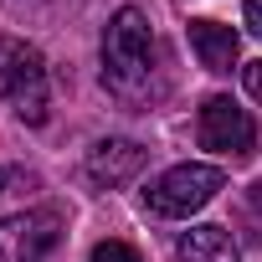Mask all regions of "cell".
I'll list each match as a JSON object with an SVG mask.
<instances>
[{"label":"cell","mask_w":262,"mask_h":262,"mask_svg":"<svg viewBox=\"0 0 262 262\" xmlns=\"http://www.w3.org/2000/svg\"><path fill=\"white\" fill-rule=\"evenodd\" d=\"M190 52L201 57L206 72H231L242 57V36L221 21H190Z\"/></svg>","instance_id":"52a82bcc"},{"label":"cell","mask_w":262,"mask_h":262,"mask_svg":"<svg viewBox=\"0 0 262 262\" xmlns=\"http://www.w3.org/2000/svg\"><path fill=\"white\" fill-rule=\"evenodd\" d=\"M6 180H11V170H0V195H6Z\"/></svg>","instance_id":"7c38bea8"},{"label":"cell","mask_w":262,"mask_h":262,"mask_svg":"<svg viewBox=\"0 0 262 262\" xmlns=\"http://www.w3.org/2000/svg\"><path fill=\"white\" fill-rule=\"evenodd\" d=\"M62 242V211L36 206L0 221V262H47V252Z\"/></svg>","instance_id":"5b68a950"},{"label":"cell","mask_w":262,"mask_h":262,"mask_svg":"<svg viewBox=\"0 0 262 262\" xmlns=\"http://www.w3.org/2000/svg\"><path fill=\"white\" fill-rule=\"evenodd\" d=\"M221 185H226V175H221L216 165H175V170H165V175L144 190V201H149L155 216H190V211H201L206 201H216Z\"/></svg>","instance_id":"3957f363"},{"label":"cell","mask_w":262,"mask_h":262,"mask_svg":"<svg viewBox=\"0 0 262 262\" xmlns=\"http://www.w3.org/2000/svg\"><path fill=\"white\" fill-rule=\"evenodd\" d=\"M175 257L180 262H242V252H236L226 226H190V231H180Z\"/></svg>","instance_id":"ba28073f"},{"label":"cell","mask_w":262,"mask_h":262,"mask_svg":"<svg viewBox=\"0 0 262 262\" xmlns=\"http://www.w3.org/2000/svg\"><path fill=\"white\" fill-rule=\"evenodd\" d=\"M242 82H247V93H252V98H257V103H262V57H257V62H247V67H242Z\"/></svg>","instance_id":"30bf717a"},{"label":"cell","mask_w":262,"mask_h":262,"mask_svg":"<svg viewBox=\"0 0 262 262\" xmlns=\"http://www.w3.org/2000/svg\"><path fill=\"white\" fill-rule=\"evenodd\" d=\"M103 88L128 108H144L160 98L155 31H149V16L139 6H118L108 31H103Z\"/></svg>","instance_id":"6da1fadb"},{"label":"cell","mask_w":262,"mask_h":262,"mask_svg":"<svg viewBox=\"0 0 262 262\" xmlns=\"http://www.w3.org/2000/svg\"><path fill=\"white\" fill-rule=\"evenodd\" d=\"M0 98L16 103L21 123H47V57L21 36H0Z\"/></svg>","instance_id":"7a4b0ae2"},{"label":"cell","mask_w":262,"mask_h":262,"mask_svg":"<svg viewBox=\"0 0 262 262\" xmlns=\"http://www.w3.org/2000/svg\"><path fill=\"white\" fill-rule=\"evenodd\" d=\"M195 139L201 149L211 155H226V160H247L257 149V123L247 108H236L231 98H206L201 103V118H195Z\"/></svg>","instance_id":"277c9868"},{"label":"cell","mask_w":262,"mask_h":262,"mask_svg":"<svg viewBox=\"0 0 262 262\" xmlns=\"http://www.w3.org/2000/svg\"><path fill=\"white\" fill-rule=\"evenodd\" d=\"M242 21H247L252 36H262V0H247V6H242Z\"/></svg>","instance_id":"8fae6325"},{"label":"cell","mask_w":262,"mask_h":262,"mask_svg":"<svg viewBox=\"0 0 262 262\" xmlns=\"http://www.w3.org/2000/svg\"><path fill=\"white\" fill-rule=\"evenodd\" d=\"M144 160H149V149L134 144V139H98V144L88 149V180L103 185V190L128 185V180L144 170Z\"/></svg>","instance_id":"8992f818"},{"label":"cell","mask_w":262,"mask_h":262,"mask_svg":"<svg viewBox=\"0 0 262 262\" xmlns=\"http://www.w3.org/2000/svg\"><path fill=\"white\" fill-rule=\"evenodd\" d=\"M88 262H144V257H139L134 247H128V242H98Z\"/></svg>","instance_id":"9c48e42d"}]
</instances>
